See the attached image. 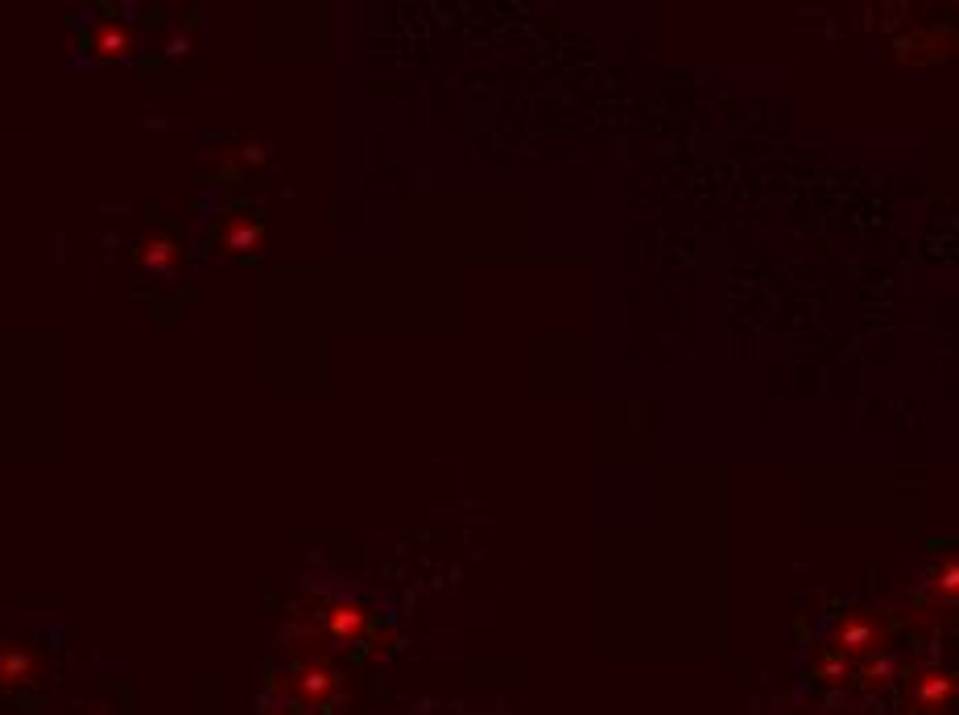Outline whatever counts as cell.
Returning <instances> with one entry per match:
<instances>
[{
    "instance_id": "cell-1",
    "label": "cell",
    "mask_w": 959,
    "mask_h": 715,
    "mask_svg": "<svg viewBox=\"0 0 959 715\" xmlns=\"http://www.w3.org/2000/svg\"><path fill=\"white\" fill-rule=\"evenodd\" d=\"M955 699V678L951 670H922L914 678V703L922 711H947Z\"/></svg>"
},
{
    "instance_id": "cell-2",
    "label": "cell",
    "mask_w": 959,
    "mask_h": 715,
    "mask_svg": "<svg viewBox=\"0 0 959 715\" xmlns=\"http://www.w3.org/2000/svg\"><path fill=\"white\" fill-rule=\"evenodd\" d=\"M327 629H331V637H339V641H356V637L368 629V612H364L360 604H335V608L327 612Z\"/></svg>"
},
{
    "instance_id": "cell-3",
    "label": "cell",
    "mask_w": 959,
    "mask_h": 715,
    "mask_svg": "<svg viewBox=\"0 0 959 715\" xmlns=\"http://www.w3.org/2000/svg\"><path fill=\"white\" fill-rule=\"evenodd\" d=\"M835 641H840V654H844V649H852V654L873 649V625H864V620H844L840 633H835Z\"/></svg>"
}]
</instances>
